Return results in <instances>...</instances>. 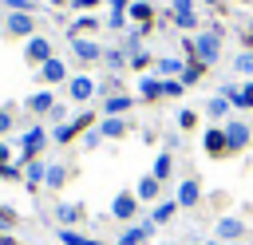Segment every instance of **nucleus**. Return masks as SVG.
<instances>
[{"mask_svg": "<svg viewBox=\"0 0 253 245\" xmlns=\"http://www.w3.org/2000/svg\"><path fill=\"white\" fill-rule=\"evenodd\" d=\"M217 51H221V40H217V32H206V36H198V59H202V63H213V59H217Z\"/></svg>", "mask_w": 253, "mask_h": 245, "instance_id": "f257e3e1", "label": "nucleus"}, {"mask_svg": "<svg viewBox=\"0 0 253 245\" xmlns=\"http://www.w3.org/2000/svg\"><path fill=\"white\" fill-rule=\"evenodd\" d=\"M221 130H225V142H229V150H241V146H249V126H245V122H237V119H233V122H225Z\"/></svg>", "mask_w": 253, "mask_h": 245, "instance_id": "f03ea898", "label": "nucleus"}, {"mask_svg": "<svg viewBox=\"0 0 253 245\" xmlns=\"http://www.w3.org/2000/svg\"><path fill=\"white\" fill-rule=\"evenodd\" d=\"M134 209H138V198H134V194H119V198L111 202V213H115L119 221H130Z\"/></svg>", "mask_w": 253, "mask_h": 245, "instance_id": "7ed1b4c3", "label": "nucleus"}, {"mask_svg": "<svg viewBox=\"0 0 253 245\" xmlns=\"http://www.w3.org/2000/svg\"><path fill=\"white\" fill-rule=\"evenodd\" d=\"M198 198H202V186H198L194 178H186V182L178 186V198H174V202H178L182 209H190V205H198Z\"/></svg>", "mask_w": 253, "mask_h": 245, "instance_id": "20e7f679", "label": "nucleus"}, {"mask_svg": "<svg viewBox=\"0 0 253 245\" xmlns=\"http://www.w3.org/2000/svg\"><path fill=\"white\" fill-rule=\"evenodd\" d=\"M43 138H47V130H43V126H32V130L20 138V146H24V158H28V162H32V154L43 146Z\"/></svg>", "mask_w": 253, "mask_h": 245, "instance_id": "39448f33", "label": "nucleus"}, {"mask_svg": "<svg viewBox=\"0 0 253 245\" xmlns=\"http://www.w3.org/2000/svg\"><path fill=\"white\" fill-rule=\"evenodd\" d=\"M241 233H245L241 217H221V221H217V237H221V241H241Z\"/></svg>", "mask_w": 253, "mask_h": 245, "instance_id": "423d86ee", "label": "nucleus"}, {"mask_svg": "<svg viewBox=\"0 0 253 245\" xmlns=\"http://www.w3.org/2000/svg\"><path fill=\"white\" fill-rule=\"evenodd\" d=\"M154 233V221H142V225H130L123 237H119V245H142L146 237Z\"/></svg>", "mask_w": 253, "mask_h": 245, "instance_id": "0eeeda50", "label": "nucleus"}, {"mask_svg": "<svg viewBox=\"0 0 253 245\" xmlns=\"http://www.w3.org/2000/svg\"><path fill=\"white\" fill-rule=\"evenodd\" d=\"M8 32L12 36H32V16L28 12H12L8 16Z\"/></svg>", "mask_w": 253, "mask_h": 245, "instance_id": "6e6552de", "label": "nucleus"}, {"mask_svg": "<svg viewBox=\"0 0 253 245\" xmlns=\"http://www.w3.org/2000/svg\"><path fill=\"white\" fill-rule=\"evenodd\" d=\"M28 59H40V63H47V59H51V47H47V40H43V36H32V40H28Z\"/></svg>", "mask_w": 253, "mask_h": 245, "instance_id": "1a4fd4ad", "label": "nucleus"}, {"mask_svg": "<svg viewBox=\"0 0 253 245\" xmlns=\"http://www.w3.org/2000/svg\"><path fill=\"white\" fill-rule=\"evenodd\" d=\"M158 186H162V182H158L154 174H146V178L138 182V190H134V198H138V202H154V198H158Z\"/></svg>", "mask_w": 253, "mask_h": 245, "instance_id": "9d476101", "label": "nucleus"}, {"mask_svg": "<svg viewBox=\"0 0 253 245\" xmlns=\"http://www.w3.org/2000/svg\"><path fill=\"white\" fill-rule=\"evenodd\" d=\"M67 91H71V99H79V103H83V99H91V95H95V83L79 75V79H71V83H67Z\"/></svg>", "mask_w": 253, "mask_h": 245, "instance_id": "9b49d317", "label": "nucleus"}, {"mask_svg": "<svg viewBox=\"0 0 253 245\" xmlns=\"http://www.w3.org/2000/svg\"><path fill=\"white\" fill-rule=\"evenodd\" d=\"M206 150H210V154H225V150H229L225 130H206Z\"/></svg>", "mask_w": 253, "mask_h": 245, "instance_id": "f8f14e48", "label": "nucleus"}, {"mask_svg": "<svg viewBox=\"0 0 253 245\" xmlns=\"http://www.w3.org/2000/svg\"><path fill=\"white\" fill-rule=\"evenodd\" d=\"M43 174H47V162H28V170H24V178H28V186H43Z\"/></svg>", "mask_w": 253, "mask_h": 245, "instance_id": "ddd939ff", "label": "nucleus"}, {"mask_svg": "<svg viewBox=\"0 0 253 245\" xmlns=\"http://www.w3.org/2000/svg\"><path fill=\"white\" fill-rule=\"evenodd\" d=\"M63 178H67V170H63L59 162H47V174H43V186H51V190H59V186H63Z\"/></svg>", "mask_w": 253, "mask_h": 245, "instance_id": "4468645a", "label": "nucleus"}, {"mask_svg": "<svg viewBox=\"0 0 253 245\" xmlns=\"http://www.w3.org/2000/svg\"><path fill=\"white\" fill-rule=\"evenodd\" d=\"M55 217H59L63 225H71V221H79V217H83V205H75V202H63V205L55 209Z\"/></svg>", "mask_w": 253, "mask_h": 245, "instance_id": "2eb2a0df", "label": "nucleus"}, {"mask_svg": "<svg viewBox=\"0 0 253 245\" xmlns=\"http://www.w3.org/2000/svg\"><path fill=\"white\" fill-rule=\"evenodd\" d=\"M40 71H43V79H47V83H59V79H63V75H67V67H63V63H59V59H47V63H43V67H40Z\"/></svg>", "mask_w": 253, "mask_h": 245, "instance_id": "dca6fc26", "label": "nucleus"}, {"mask_svg": "<svg viewBox=\"0 0 253 245\" xmlns=\"http://www.w3.org/2000/svg\"><path fill=\"white\" fill-rule=\"evenodd\" d=\"M71 47H75V55H83V59H95V55H99V47H95L91 40H79V36H71Z\"/></svg>", "mask_w": 253, "mask_h": 245, "instance_id": "f3484780", "label": "nucleus"}, {"mask_svg": "<svg viewBox=\"0 0 253 245\" xmlns=\"http://www.w3.org/2000/svg\"><path fill=\"white\" fill-rule=\"evenodd\" d=\"M28 107H32L36 115H43V111H51V91H36V95L28 99Z\"/></svg>", "mask_w": 253, "mask_h": 245, "instance_id": "a211bd4d", "label": "nucleus"}, {"mask_svg": "<svg viewBox=\"0 0 253 245\" xmlns=\"http://www.w3.org/2000/svg\"><path fill=\"white\" fill-rule=\"evenodd\" d=\"M123 130H126V122H123V119H103V126H99V134H103V138H119Z\"/></svg>", "mask_w": 253, "mask_h": 245, "instance_id": "6ab92c4d", "label": "nucleus"}, {"mask_svg": "<svg viewBox=\"0 0 253 245\" xmlns=\"http://www.w3.org/2000/svg\"><path fill=\"white\" fill-rule=\"evenodd\" d=\"M170 166H174V158H170V150H162V154L154 158V178H158V182L170 178Z\"/></svg>", "mask_w": 253, "mask_h": 245, "instance_id": "aec40b11", "label": "nucleus"}, {"mask_svg": "<svg viewBox=\"0 0 253 245\" xmlns=\"http://www.w3.org/2000/svg\"><path fill=\"white\" fill-rule=\"evenodd\" d=\"M174 213H178V202H158V209H154V217H150V221H154V225H162V221H170Z\"/></svg>", "mask_w": 253, "mask_h": 245, "instance_id": "412c9836", "label": "nucleus"}, {"mask_svg": "<svg viewBox=\"0 0 253 245\" xmlns=\"http://www.w3.org/2000/svg\"><path fill=\"white\" fill-rule=\"evenodd\" d=\"M59 241H63V245H99V241H91V237H83V233H75V229H59Z\"/></svg>", "mask_w": 253, "mask_h": 245, "instance_id": "4be33fe9", "label": "nucleus"}, {"mask_svg": "<svg viewBox=\"0 0 253 245\" xmlns=\"http://www.w3.org/2000/svg\"><path fill=\"white\" fill-rule=\"evenodd\" d=\"M126 107H130V99H126V95H115V99H107V119H111V115H123Z\"/></svg>", "mask_w": 253, "mask_h": 245, "instance_id": "5701e85b", "label": "nucleus"}, {"mask_svg": "<svg viewBox=\"0 0 253 245\" xmlns=\"http://www.w3.org/2000/svg\"><path fill=\"white\" fill-rule=\"evenodd\" d=\"M182 67H186L182 59H158V71H162V75H178Z\"/></svg>", "mask_w": 253, "mask_h": 245, "instance_id": "b1692460", "label": "nucleus"}, {"mask_svg": "<svg viewBox=\"0 0 253 245\" xmlns=\"http://www.w3.org/2000/svg\"><path fill=\"white\" fill-rule=\"evenodd\" d=\"M206 111H210L213 119H221V115L229 111V99H210V107H206Z\"/></svg>", "mask_w": 253, "mask_h": 245, "instance_id": "393cba45", "label": "nucleus"}, {"mask_svg": "<svg viewBox=\"0 0 253 245\" xmlns=\"http://www.w3.org/2000/svg\"><path fill=\"white\" fill-rule=\"evenodd\" d=\"M142 95H146V99L162 95V83H158V79H142Z\"/></svg>", "mask_w": 253, "mask_h": 245, "instance_id": "a878e982", "label": "nucleus"}, {"mask_svg": "<svg viewBox=\"0 0 253 245\" xmlns=\"http://www.w3.org/2000/svg\"><path fill=\"white\" fill-rule=\"evenodd\" d=\"M130 16H134V20H146V16H150V4H142V0L130 4Z\"/></svg>", "mask_w": 253, "mask_h": 245, "instance_id": "bb28decb", "label": "nucleus"}, {"mask_svg": "<svg viewBox=\"0 0 253 245\" xmlns=\"http://www.w3.org/2000/svg\"><path fill=\"white\" fill-rule=\"evenodd\" d=\"M8 8H12V12H32L36 4H32V0H8Z\"/></svg>", "mask_w": 253, "mask_h": 245, "instance_id": "cd10ccee", "label": "nucleus"}, {"mask_svg": "<svg viewBox=\"0 0 253 245\" xmlns=\"http://www.w3.org/2000/svg\"><path fill=\"white\" fill-rule=\"evenodd\" d=\"M237 71H253V55H249V51L237 55Z\"/></svg>", "mask_w": 253, "mask_h": 245, "instance_id": "c85d7f7f", "label": "nucleus"}, {"mask_svg": "<svg viewBox=\"0 0 253 245\" xmlns=\"http://www.w3.org/2000/svg\"><path fill=\"white\" fill-rule=\"evenodd\" d=\"M178 122H182V126H194V122H198V115H194V111H182V115H178Z\"/></svg>", "mask_w": 253, "mask_h": 245, "instance_id": "c756f323", "label": "nucleus"}, {"mask_svg": "<svg viewBox=\"0 0 253 245\" xmlns=\"http://www.w3.org/2000/svg\"><path fill=\"white\" fill-rule=\"evenodd\" d=\"M174 20H178V24H182V28H190V24H194V12H178V16H174Z\"/></svg>", "mask_w": 253, "mask_h": 245, "instance_id": "7c9ffc66", "label": "nucleus"}, {"mask_svg": "<svg viewBox=\"0 0 253 245\" xmlns=\"http://www.w3.org/2000/svg\"><path fill=\"white\" fill-rule=\"evenodd\" d=\"M4 130H12V115H8V111H0V134H4Z\"/></svg>", "mask_w": 253, "mask_h": 245, "instance_id": "2f4dec72", "label": "nucleus"}, {"mask_svg": "<svg viewBox=\"0 0 253 245\" xmlns=\"http://www.w3.org/2000/svg\"><path fill=\"white\" fill-rule=\"evenodd\" d=\"M174 12H190V0H174Z\"/></svg>", "mask_w": 253, "mask_h": 245, "instance_id": "473e14b6", "label": "nucleus"}, {"mask_svg": "<svg viewBox=\"0 0 253 245\" xmlns=\"http://www.w3.org/2000/svg\"><path fill=\"white\" fill-rule=\"evenodd\" d=\"M99 0H75V8H95Z\"/></svg>", "mask_w": 253, "mask_h": 245, "instance_id": "72a5a7b5", "label": "nucleus"}, {"mask_svg": "<svg viewBox=\"0 0 253 245\" xmlns=\"http://www.w3.org/2000/svg\"><path fill=\"white\" fill-rule=\"evenodd\" d=\"M210 4H217V0H210Z\"/></svg>", "mask_w": 253, "mask_h": 245, "instance_id": "f704fd0d", "label": "nucleus"}, {"mask_svg": "<svg viewBox=\"0 0 253 245\" xmlns=\"http://www.w3.org/2000/svg\"><path fill=\"white\" fill-rule=\"evenodd\" d=\"M55 4H59V0H55Z\"/></svg>", "mask_w": 253, "mask_h": 245, "instance_id": "c9c22d12", "label": "nucleus"}]
</instances>
